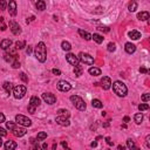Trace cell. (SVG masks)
<instances>
[{"instance_id":"37","label":"cell","mask_w":150,"mask_h":150,"mask_svg":"<svg viewBox=\"0 0 150 150\" xmlns=\"http://www.w3.org/2000/svg\"><path fill=\"white\" fill-rule=\"evenodd\" d=\"M16 124H15V122H6V127H7V129H9V131H12L14 129V127H15Z\"/></svg>"},{"instance_id":"57","label":"cell","mask_w":150,"mask_h":150,"mask_svg":"<svg viewBox=\"0 0 150 150\" xmlns=\"http://www.w3.org/2000/svg\"><path fill=\"white\" fill-rule=\"evenodd\" d=\"M103 127H104V128H108V127H109V122H105V123H103Z\"/></svg>"},{"instance_id":"52","label":"cell","mask_w":150,"mask_h":150,"mask_svg":"<svg viewBox=\"0 0 150 150\" xmlns=\"http://www.w3.org/2000/svg\"><path fill=\"white\" fill-rule=\"evenodd\" d=\"M26 53H27L28 55L32 53V46H28V47H27V49H26Z\"/></svg>"},{"instance_id":"60","label":"cell","mask_w":150,"mask_h":150,"mask_svg":"<svg viewBox=\"0 0 150 150\" xmlns=\"http://www.w3.org/2000/svg\"><path fill=\"white\" fill-rule=\"evenodd\" d=\"M52 149L55 150V149H56V144H53V148H52Z\"/></svg>"},{"instance_id":"30","label":"cell","mask_w":150,"mask_h":150,"mask_svg":"<svg viewBox=\"0 0 150 150\" xmlns=\"http://www.w3.org/2000/svg\"><path fill=\"white\" fill-rule=\"evenodd\" d=\"M128 9L130 12H135L136 9H137V2L136 1H131V2H129V5H128Z\"/></svg>"},{"instance_id":"59","label":"cell","mask_w":150,"mask_h":150,"mask_svg":"<svg viewBox=\"0 0 150 150\" xmlns=\"http://www.w3.org/2000/svg\"><path fill=\"white\" fill-rule=\"evenodd\" d=\"M1 145H2V138L0 137V148H1Z\"/></svg>"},{"instance_id":"56","label":"cell","mask_w":150,"mask_h":150,"mask_svg":"<svg viewBox=\"0 0 150 150\" xmlns=\"http://www.w3.org/2000/svg\"><path fill=\"white\" fill-rule=\"evenodd\" d=\"M123 121H124V122H126V123H127V122H129V121H130V118H129V117H128V116H124Z\"/></svg>"},{"instance_id":"4","label":"cell","mask_w":150,"mask_h":150,"mask_svg":"<svg viewBox=\"0 0 150 150\" xmlns=\"http://www.w3.org/2000/svg\"><path fill=\"white\" fill-rule=\"evenodd\" d=\"M26 91H27V88L22 84H19V86H15L13 88V95L15 98H22L23 96L26 95Z\"/></svg>"},{"instance_id":"11","label":"cell","mask_w":150,"mask_h":150,"mask_svg":"<svg viewBox=\"0 0 150 150\" xmlns=\"http://www.w3.org/2000/svg\"><path fill=\"white\" fill-rule=\"evenodd\" d=\"M9 29L14 35H19L21 33V28L19 26V23H16L15 21H9Z\"/></svg>"},{"instance_id":"2","label":"cell","mask_w":150,"mask_h":150,"mask_svg":"<svg viewBox=\"0 0 150 150\" xmlns=\"http://www.w3.org/2000/svg\"><path fill=\"white\" fill-rule=\"evenodd\" d=\"M113 84V90H114V93L116 94L117 96H120V97H124V96L127 95V93H128V88H127V86L123 83V82L121 81H115Z\"/></svg>"},{"instance_id":"7","label":"cell","mask_w":150,"mask_h":150,"mask_svg":"<svg viewBox=\"0 0 150 150\" xmlns=\"http://www.w3.org/2000/svg\"><path fill=\"white\" fill-rule=\"evenodd\" d=\"M42 100H43L47 104H54L56 101V97H55V95L52 93H43L42 94Z\"/></svg>"},{"instance_id":"6","label":"cell","mask_w":150,"mask_h":150,"mask_svg":"<svg viewBox=\"0 0 150 150\" xmlns=\"http://www.w3.org/2000/svg\"><path fill=\"white\" fill-rule=\"evenodd\" d=\"M15 122L22 127H30L32 126V121H30L27 116H23V115H16Z\"/></svg>"},{"instance_id":"58","label":"cell","mask_w":150,"mask_h":150,"mask_svg":"<svg viewBox=\"0 0 150 150\" xmlns=\"http://www.w3.org/2000/svg\"><path fill=\"white\" fill-rule=\"evenodd\" d=\"M126 149V148L123 147V145H118V150H124Z\"/></svg>"},{"instance_id":"54","label":"cell","mask_w":150,"mask_h":150,"mask_svg":"<svg viewBox=\"0 0 150 150\" xmlns=\"http://www.w3.org/2000/svg\"><path fill=\"white\" fill-rule=\"evenodd\" d=\"M90 147H91V148H95V147H97V142H96V141H94V142H91V143H90Z\"/></svg>"},{"instance_id":"12","label":"cell","mask_w":150,"mask_h":150,"mask_svg":"<svg viewBox=\"0 0 150 150\" xmlns=\"http://www.w3.org/2000/svg\"><path fill=\"white\" fill-rule=\"evenodd\" d=\"M12 133H13V135L16 136V137H22V136L26 135V133H27V131H26V129L22 128V127L15 126V127H14V129L12 130Z\"/></svg>"},{"instance_id":"22","label":"cell","mask_w":150,"mask_h":150,"mask_svg":"<svg viewBox=\"0 0 150 150\" xmlns=\"http://www.w3.org/2000/svg\"><path fill=\"white\" fill-rule=\"evenodd\" d=\"M88 72H89V74L93 75V76H98V75H101V69L97 67H90Z\"/></svg>"},{"instance_id":"19","label":"cell","mask_w":150,"mask_h":150,"mask_svg":"<svg viewBox=\"0 0 150 150\" xmlns=\"http://www.w3.org/2000/svg\"><path fill=\"white\" fill-rule=\"evenodd\" d=\"M2 88L5 89V91H6L7 94H11L12 91H13V86H12V83L8 81H5L4 83H2Z\"/></svg>"},{"instance_id":"24","label":"cell","mask_w":150,"mask_h":150,"mask_svg":"<svg viewBox=\"0 0 150 150\" xmlns=\"http://www.w3.org/2000/svg\"><path fill=\"white\" fill-rule=\"evenodd\" d=\"M129 36L133 40H138L141 38V33L138 30H131V32H129Z\"/></svg>"},{"instance_id":"50","label":"cell","mask_w":150,"mask_h":150,"mask_svg":"<svg viewBox=\"0 0 150 150\" xmlns=\"http://www.w3.org/2000/svg\"><path fill=\"white\" fill-rule=\"evenodd\" d=\"M5 120H6V117H5V115L2 114V113H0V123H2V122H5Z\"/></svg>"},{"instance_id":"17","label":"cell","mask_w":150,"mask_h":150,"mask_svg":"<svg viewBox=\"0 0 150 150\" xmlns=\"http://www.w3.org/2000/svg\"><path fill=\"white\" fill-rule=\"evenodd\" d=\"M12 46V40H9V39H4L1 42H0V47H1L2 49H8L9 47Z\"/></svg>"},{"instance_id":"40","label":"cell","mask_w":150,"mask_h":150,"mask_svg":"<svg viewBox=\"0 0 150 150\" xmlns=\"http://www.w3.org/2000/svg\"><path fill=\"white\" fill-rule=\"evenodd\" d=\"M97 29H100V30H102V32H109V27H107V26H98L97 27Z\"/></svg>"},{"instance_id":"28","label":"cell","mask_w":150,"mask_h":150,"mask_svg":"<svg viewBox=\"0 0 150 150\" xmlns=\"http://www.w3.org/2000/svg\"><path fill=\"white\" fill-rule=\"evenodd\" d=\"M134 120H135L136 124H141L143 121V115L141 114V113H137V114H135V116H134Z\"/></svg>"},{"instance_id":"51","label":"cell","mask_w":150,"mask_h":150,"mask_svg":"<svg viewBox=\"0 0 150 150\" xmlns=\"http://www.w3.org/2000/svg\"><path fill=\"white\" fill-rule=\"evenodd\" d=\"M140 72L143 73V74H145V73H148V69H147L145 67H141V68H140Z\"/></svg>"},{"instance_id":"5","label":"cell","mask_w":150,"mask_h":150,"mask_svg":"<svg viewBox=\"0 0 150 150\" xmlns=\"http://www.w3.org/2000/svg\"><path fill=\"white\" fill-rule=\"evenodd\" d=\"M77 58H79V61H81L82 63H86V65H93L94 63V58L88 53H83V52H81Z\"/></svg>"},{"instance_id":"23","label":"cell","mask_w":150,"mask_h":150,"mask_svg":"<svg viewBox=\"0 0 150 150\" xmlns=\"http://www.w3.org/2000/svg\"><path fill=\"white\" fill-rule=\"evenodd\" d=\"M91 39H93L94 41L96 42V43L100 45V43H102V42H103V39H104V38L101 36V35H100V34H97V33H95V34L91 35Z\"/></svg>"},{"instance_id":"39","label":"cell","mask_w":150,"mask_h":150,"mask_svg":"<svg viewBox=\"0 0 150 150\" xmlns=\"http://www.w3.org/2000/svg\"><path fill=\"white\" fill-rule=\"evenodd\" d=\"M12 67H13L14 69H18V68L20 67V62H19L18 60H14L13 62H12Z\"/></svg>"},{"instance_id":"33","label":"cell","mask_w":150,"mask_h":150,"mask_svg":"<svg viewBox=\"0 0 150 150\" xmlns=\"http://www.w3.org/2000/svg\"><path fill=\"white\" fill-rule=\"evenodd\" d=\"M74 74L76 75V76H81L82 75V67L81 66H76V67H74Z\"/></svg>"},{"instance_id":"18","label":"cell","mask_w":150,"mask_h":150,"mask_svg":"<svg viewBox=\"0 0 150 150\" xmlns=\"http://www.w3.org/2000/svg\"><path fill=\"white\" fill-rule=\"evenodd\" d=\"M77 33H79L80 36L83 38V39H84V40H87V41L91 40V34H89L88 32H86V30H83V29H79V30H77Z\"/></svg>"},{"instance_id":"46","label":"cell","mask_w":150,"mask_h":150,"mask_svg":"<svg viewBox=\"0 0 150 150\" xmlns=\"http://www.w3.org/2000/svg\"><path fill=\"white\" fill-rule=\"evenodd\" d=\"M30 150H42V148L40 147V145L38 144V143H35V144L33 145L32 148H30Z\"/></svg>"},{"instance_id":"3","label":"cell","mask_w":150,"mask_h":150,"mask_svg":"<svg viewBox=\"0 0 150 150\" xmlns=\"http://www.w3.org/2000/svg\"><path fill=\"white\" fill-rule=\"evenodd\" d=\"M70 101H72V103L74 104V107L76 108L77 110H80V111H83V110H86V102H84V101L82 100L80 96L72 95V96H70Z\"/></svg>"},{"instance_id":"15","label":"cell","mask_w":150,"mask_h":150,"mask_svg":"<svg viewBox=\"0 0 150 150\" xmlns=\"http://www.w3.org/2000/svg\"><path fill=\"white\" fill-rule=\"evenodd\" d=\"M124 49H126V52L128 54H133V53H135V51H136V46L134 43H131V42H127V43L124 45Z\"/></svg>"},{"instance_id":"35","label":"cell","mask_w":150,"mask_h":150,"mask_svg":"<svg viewBox=\"0 0 150 150\" xmlns=\"http://www.w3.org/2000/svg\"><path fill=\"white\" fill-rule=\"evenodd\" d=\"M107 49H108V52H110V53H111V52H115L116 51V45H115L114 42H109L107 46Z\"/></svg>"},{"instance_id":"20","label":"cell","mask_w":150,"mask_h":150,"mask_svg":"<svg viewBox=\"0 0 150 150\" xmlns=\"http://www.w3.org/2000/svg\"><path fill=\"white\" fill-rule=\"evenodd\" d=\"M149 16H150L149 12H141V13L137 14V19H138V20H141V21L148 20V19H149Z\"/></svg>"},{"instance_id":"53","label":"cell","mask_w":150,"mask_h":150,"mask_svg":"<svg viewBox=\"0 0 150 150\" xmlns=\"http://www.w3.org/2000/svg\"><path fill=\"white\" fill-rule=\"evenodd\" d=\"M61 145H62L65 149H67V147H68V144H67V142H66V141H62V142H61Z\"/></svg>"},{"instance_id":"45","label":"cell","mask_w":150,"mask_h":150,"mask_svg":"<svg viewBox=\"0 0 150 150\" xmlns=\"http://www.w3.org/2000/svg\"><path fill=\"white\" fill-rule=\"evenodd\" d=\"M6 135H7V131L5 130L4 128L0 127V137H4V136H6Z\"/></svg>"},{"instance_id":"13","label":"cell","mask_w":150,"mask_h":150,"mask_svg":"<svg viewBox=\"0 0 150 150\" xmlns=\"http://www.w3.org/2000/svg\"><path fill=\"white\" fill-rule=\"evenodd\" d=\"M101 87H102L104 90L110 89V87H111V80H110V77L103 76L102 79H101Z\"/></svg>"},{"instance_id":"32","label":"cell","mask_w":150,"mask_h":150,"mask_svg":"<svg viewBox=\"0 0 150 150\" xmlns=\"http://www.w3.org/2000/svg\"><path fill=\"white\" fill-rule=\"evenodd\" d=\"M58 115H60V116H66V117H69V111L66 109H59L58 110Z\"/></svg>"},{"instance_id":"48","label":"cell","mask_w":150,"mask_h":150,"mask_svg":"<svg viewBox=\"0 0 150 150\" xmlns=\"http://www.w3.org/2000/svg\"><path fill=\"white\" fill-rule=\"evenodd\" d=\"M105 142H107L108 145H114V143H113V141L110 140V137H105Z\"/></svg>"},{"instance_id":"1","label":"cell","mask_w":150,"mask_h":150,"mask_svg":"<svg viewBox=\"0 0 150 150\" xmlns=\"http://www.w3.org/2000/svg\"><path fill=\"white\" fill-rule=\"evenodd\" d=\"M35 58L38 59V61L43 63L47 59V47L43 42H39L35 47Z\"/></svg>"},{"instance_id":"10","label":"cell","mask_w":150,"mask_h":150,"mask_svg":"<svg viewBox=\"0 0 150 150\" xmlns=\"http://www.w3.org/2000/svg\"><path fill=\"white\" fill-rule=\"evenodd\" d=\"M55 122L58 124H60V126H62V127H68L70 124V122H69V118L68 117H66V116H60V115H58V116L55 117Z\"/></svg>"},{"instance_id":"36","label":"cell","mask_w":150,"mask_h":150,"mask_svg":"<svg viewBox=\"0 0 150 150\" xmlns=\"http://www.w3.org/2000/svg\"><path fill=\"white\" fill-rule=\"evenodd\" d=\"M36 138H38V140H39V141H42V140H45V138H47V134L45 133V131H40V133L38 134Z\"/></svg>"},{"instance_id":"21","label":"cell","mask_w":150,"mask_h":150,"mask_svg":"<svg viewBox=\"0 0 150 150\" xmlns=\"http://www.w3.org/2000/svg\"><path fill=\"white\" fill-rule=\"evenodd\" d=\"M29 104L30 105H33V107H39L40 105V98L38 97V96H32L30 97V100H29Z\"/></svg>"},{"instance_id":"26","label":"cell","mask_w":150,"mask_h":150,"mask_svg":"<svg viewBox=\"0 0 150 150\" xmlns=\"http://www.w3.org/2000/svg\"><path fill=\"white\" fill-rule=\"evenodd\" d=\"M91 105H93L94 108H98V109H101V108L103 107V103L101 102L98 98H94V100L91 101Z\"/></svg>"},{"instance_id":"29","label":"cell","mask_w":150,"mask_h":150,"mask_svg":"<svg viewBox=\"0 0 150 150\" xmlns=\"http://www.w3.org/2000/svg\"><path fill=\"white\" fill-rule=\"evenodd\" d=\"M36 8L39 9V11H45V9H46V2H45L43 0L38 1L36 2Z\"/></svg>"},{"instance_id":"34","label":"cell","mask_w":150,"mask_h":150,"mask_svg":"<svg viewBox=\"0 0 150 150\" xmlns=\"http://www.w3.org/2000/svg\"><path fill=\"white\" fill-rule=\"evenodd\" d=\"M26 47V42L25 41H16L15 42V48L16 49H22Z\"/></svg>"},{"instance_id":"62","label":"cell","mask_w":150,"mask_h":150,"mask_svg":"<svg viewBox=\"0 0 150 150\" xmlns=\"http://www.w3.org/2000/svg\"><path fill=\"white\" fill-rule=\"evenodd\" d=\"M66 150H70V149H69V148H67V149H66Z\"/></svg>"},{"instance_id":"47","label":"cell","mask_w":150,"mask_h":150,"mask_svg":"<svg viewBox=\"0 0 150 150\" xmlns=\"http://www.w3.org/2000/svg\"><path fill=\"white\" fill-rule=\"evenodd\" d=\"M145 147L147 148H150V136L148 135L147 138H145Z\"/></svg>"},{"instance_id":"9","label":"cell","mask_w":150,"mask_h":150,"mask_svg":"<svg viewBox=\"0 0 150 150\" xmlns=\"http://www.w3.org/2000/svg\"><path fill=\"white\" fill-rule=\"evenodd\" d=\"M66 60H67V62L68 63H70L72 66H74V67H76V66H79V58L77 56H75V54H72V53H69V54H67L66 55Z\"/></svg>"},{"instance_id":"61","label":"cell","mask_w":150,"mask_h":150,"mask_svg":"<svg viewBox=\"0 0 150 150\" xmlns=\"http://www.w3.org/2000/svg\"><path fill=\"white\" fill-rule=\"evenodd\" d=\"M2 21H4V18L1 16V18H0V22H2Z\"/></svg>"},{"instance_id":"27","label":"cell","mask_w":150,"mask_h":150,"mask_svg":"<svg viewBox=\"0 0 150 150\" xmlns=\"http://www.w3.org/2000/svg\"><path fill=\"white\" fill-rule=\"evenodd\" d=\"M61 48H62L63 51L68 52V51L72 49V45H70L68 41H62V43H61Z\"/></svg>"},{"instance_id":"55","label":"cell","mask_w":150,"mask_h":150,"mask_svg":"<svg viewBox=\"0 0 150 150\" xmlns=\"http://www.w3.org/2000/svg\"><path fill=\"white\" fill-rule=\"evenodd\" d=\"M41 148H42V150H47V148H48V145H47V143H43Z\"/></svg>"},{"instance_id":"38","label":"cell","mask_w":150,"mask_h":150,"mask_svg":"<svg viewBox=\"0 0 150 150\" xmlns=\"http://www.w3.org/2000/svg\"><path fill=\"white\" fill-rule=\"evenodd\" d=\"M138 109H140V111H144V110L149 109V105H148L147 103H141V104L138 105Z\"/></svg>"},{"instance_id":"25","label":"cell","mask_w":150,"mask_h":150,"mask_svg":"<svg viewBox=\"0 0 150 150\" xmlns=\"http://www.w3.org/2000/svg\"><path fill=\"white\" fill-rule=\"evenodd\" d=\"M127 147H128L130 150H140L138 148H136L135 142H134L131 138H128V140H127Z\"/></svg>"},{"instance_id":"41","label":"cell","mask_w":150,"mask_h":150,"mask_svg":"<svg viewBox=\"0 0 150 150\" xmlns=\"http://www.w3.org/2000/svg\"><path fill=\"white\" fill-rule=\"evenodd\" d=\"M6 6H7V2L5 1V0H1V1H0V9H2V11L6 9Z\"/></svg>"},{"instance_id":"42","label":"cell","mask_w":150,"mask_h":150,"mask_svg":"<svg viewBox=\"0 0 150 150\" xmlns=\"http://www.w3.org/2000/svg\"><path fill=\"white\" fill-rule=\"evenodd\" d=\"M35 109H36L35 107H33V105L28 104V113H29V114H35Z\"/></svg>"},{"instance_id":"16","label":"cell","mask_w":150,"mask_h":150,"mask_svg":"<svg viewBox=\"0 0 150 150\" xmlns=\"http://www.w3.org/2000/svg\"><path fill=\"white\" fill-rule=\"evenodd\" d=\"M16 149V143L14 141H7L5 143V150H15Z\"/></svg>"},{"instance_id":"44","label":"cell","mask_w":150,"mask_h":150,"mask_svg":"<svg viewBox=\"0 0 150 150\" xmlns=\"http://www.w3.org/2000/svg\"><path fill=\"white\" fill-rule=\"evenodd\" d=\"M20 79L22 80L23 82H28V77H27V75H26L25 73H21L20 74Z\"/></svg>"},{"instance_id":"8","label":"cell","mask_w":150,"mask_h":150,"mask_svg":"<svg viewBox=\"0 0 150 150\" xmlns=\"http://www.w3.org/2000/svg\"><path fill=\"white\" fill-rule=\"evenodd\" d=\"M56 87H58V89L61 91H69L70 89H72V86H70L69 82L63 81V80L59 81L58 83H56Z\"/></svg>"},{"instance_id":"31","label":"cell","mask_w":150,"mask_h":150,"mask_svg":"<svg viewBox=\"0 0 150 150\" xmlns=\"http://www.w3.org/2000/svg\"><path fill=\"white\" fill-rule=\"evenodd\" d=\"M4 59H5V61H7V62H13L14 60H18V59H16V58H14V56L9 55L8 53H5Z\"/></svg>"},{"instance_id":"49","label":"cell","mask_w":150,"mask_h":150,"mask_svg":"<svg viewBox=\"0 0 150 150\" xmlns=\"http://www.w3.org/2000/svg\"><path fill=\"white\" fill-rule=\"evenodd\" d=\"M52 73L55 75H61V72L59 69H56V68H54V69H52Z\"/></svg>"},{"instance_id":"43","label":"cell","mask_w":150,"mask_h":150,"mask_svg":"<svg viewBox=\"0 0 150 150\" xmlns=\"http://www.w3.org/2000/svg\"><path fill=\"white\" fill-rule=\"evenodd\" d=\"M149 100H150V94H144V95L142 96V101H143V102H148Z\"/></svg>"},{"instance_id":"14","label":"cell","mask_w":150,"mask_h":150,"mask_svg":"<svg viewBox=\"0 0 150 150\" xmlns=\"http://www.w3.org/2000/svg\"><path fill=\"white\" fill-rule=\"evenodd\" d=\"M7 8H8L9 15L14 16L16 14V2L14 1V0H11V1L7 4Z\"/></svg>"}]
</instances>
